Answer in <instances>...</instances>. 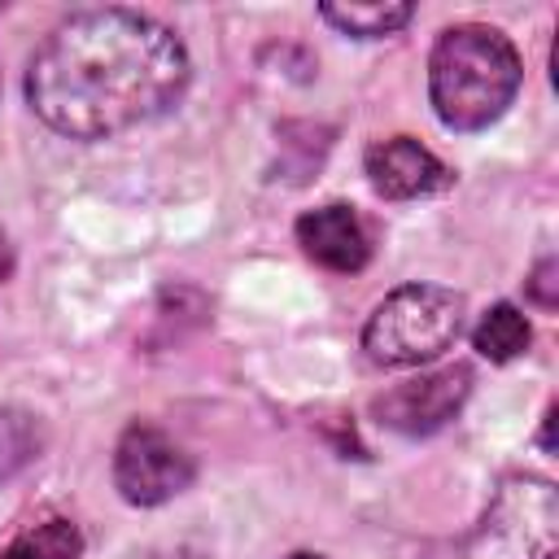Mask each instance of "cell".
I'll list each match as a JSON object with an SVG mask.
<instances>
[{"label": "cell", "mask_w": 559, "mask_h": 559, "mask_svg": "<svg viewBox=\"0 0 559 559\" xmlns=\"http://www.w3.org/2000/svg\"><path fill=\"white\" fill-rule=\"evenodd\" d=\"M528 319L515 310V306H507V301H498V306H489L485 310V319L476 323V332H472V341H476V349L489 358V362H511V358H520L524 349H528Z\"/></svg>", "instance_id": "10"}, {"label": "cell", "mask_w": 559, "mask_h": 559, "mask_svg": "<svg viewBox=\"0 0 559 559\" xmlns=\"http://www.w3.org/2000/svg\"><path fill=\"white\" fill-rule=\"evenodd\" d=\"M44 450V424L22 406H0V480L31 467Z\"/></svg>", "instance_id": "11"}, {"label": "cell", "mask_w": 559, "mask_h": 559, "mask_svg": "<svg viewBox=\"0 0 559 559\" xmlns=\"http://www.w3.org/2000/svg\"><path fill=\"white\" fill-rule=\"evenodd\" d=\"M83 555V537L70 520H44L31 524L22 537H13L0 559H79Z\"/></svg>", "instance_id": "12"}, {"label": "cell", "mask_w": 559, "mask_h": 559, "mask_svg": "<svg viewBox=\"0 0 559 559\" xmlns=\"http://www.w3.org/2000/svg\"><path fill=\"white\" fill-rule=\"evenodd\" d=\"M297 245L306 249V258H314L319 266L328 271H362L367 258H371V236H367V223L358 218L354 205H319V210H306L297 218Z\"/></svg>", "instance_id": "8"}, {"label": "cell", "mask_w": 559, "mask_h": 559, "mask_svg": "<svg viewBox=\"0 0 559 559\" xmlns=\"http://www.w3.org/2000/svg\"><path fill=\"white\" fill-rule=\"evenodd\" d=\"M467 393H472V371L459 362V367H441L432 376L384 389L371 402V415L380 428H393L402 437H432L463 411Z\"/></svg>", "instance_id": "6"}, {"label": "cell", "mask_w": 559, "mask_h": 559, "mask_svg": "<svg viewBox=\"0 0 559 559\" xmlns=\"http://www.w3.org/2000/svg\"><path fill=\"white\" fill-rule=\"evenodd\" d=\"M520 52L498 26L463 22L437 35L428 57V96L450 131H485L520 92Z\"/></svg>", "instance_id": "2"}, {"label": "cell", "mask_w": 559, "mask_h": 559, "mask_svg": "<svg viewBox=\"0 0 559 559\" xmlns=\"http://www.w3.org/2000/svg\"><path fill=\"white\" fill-rule=\"evenodd\" d=\"M323 22H332L341 35H354V39H380V35H393L411 22V4L402 0H376V4H323L319 9Z\"/></svg>", "instance_id": "9"}, {"label": "cell", "mask_w": 559, "mask_h": 559, "mask_svg": "<svg viewBox=\"0 0 559 559\" xmlns=\"http://www.w3.org/2000/svg\"><path fill=\"white\" fill-rule=\"evenodd\" d=\"M555 275H559V262H555V258H542L537 271L528 275V297H533L542 310H555V306H559V280H555Z\"/></svg>", "instance_id": "13"}, {"label": "cell", "mask_w": 559, "mask_h": 559, "mask_svg": "<svg viewBox=\"0 0 559 559\" xmlns=\"http://www.w3.org/2000/svg\"><path fill=\"white\" fill-rule=\"evenodd\" d=\"M9 271H13V245H9L4 231H0V280H9Z\"/></svg>", "instance_id": "14"}, {"label": "cell", "mask_w": 559, "mask_h": 559, "mask_svg": "<svg viewBox=\"0 0 559 559\" xmlns=\"http://www.w3.org/2000/svg\"><path fill=\"white\" fill-rule=\"evenodd\" d=\"M197 467L192 454H183V445H175L162 428L153 424H131L118 437L114 450V485L131 507H162L175 493H183L192 485Z\"/></svg>", "instance_id": "5"}, {"label": "cell", "mask_w": 559, "mask_h": 559, "mask_svg": "<svg viewBox=\"0 0 559 559\" xmlns=\"http://www.w3.org/2000/svg\"><path fill=\"white\" fill-rule=\"evenodd\" d=\"M192 66L183 39L135 9H83L48 31L26 70V100L70 140H105L179 105Z\"/></svg>", "instance_id": "1"}, {"label": "cell", "mask_w": 559, "mask_h": 559, "mask_svg": "<svg viewBox=\"0 0 559 559\" xmlns=\"http://www.w3.org/2000/svg\"><path fill=\"white\" fill-rule=\"evenodd\" d=\"M559 546V489L546 476H507L467 533L459 559H550Z\"/></svg>", "instance_id": "4"}, {"label": "cell", "mask_w": 559, "mask_h": 559, "mask_svg": "<svg viewBox=\"0 0 559 559\" xmlns=\"http://www.w3.org/2000/svg\"><path fill=\"white\" fill-rule=\"evenodd\" d=\"M463 332V297L445 284L393 288L362 328V349L380 367H419L441 358Z\"/></svg>", "instance_id": "3"}, {"label": "cell", "mask_w": 559, "mask_h": 559, "mask_svg": "<svg viewBox=\"0 0 559 559\" xmlns=\"http://www.w3.org/2000/svg\"><path fill=\"white\" fill-rule=\"evenodd\" d=\"M288 559H323V555H306V550H301V555H288Z\"/></svg>", "instance_id": "15"}, {"label": "cell", "mask_w": 559, "mask_h": 559, "mask_svg": "<svg viewBox=\"0 0 559 559\" xmlns=\"http://www.w3.org/2000/svg\"><path fill=\"white\" fill-rule=\"evenodd\" d=\"M362 162H367L371 188L384 201H415V197H432V192L450 188V170L411 135L376 140Z\"/></svg>", "instance_id": "7"}]
</instances>
